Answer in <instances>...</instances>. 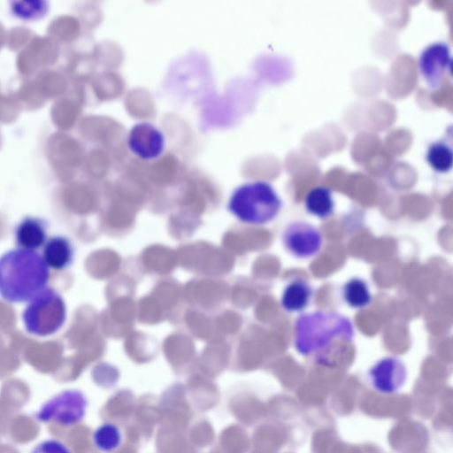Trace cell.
Wrapping results in <instances>:
<instances>
[{
	"instance_id": "1",
	"label": "cell",
	"mask_w": 453,
	"mask_h": 453,
	"mask_svg": "<svg viewBox=\"0 0 453 453\" xmlns=\"http://www.w3.org/2000/svg\"><path fill=\"white\" fill-rule=\"evenodd\" d=\"M355 327L343 314L317 310L301 314L294 324V346L303 357L326 364L353 341Z\"/></svg>"
},
{
	"instance_id": "2",
	"label": "cell",
	"mask_w": 453,
	"mask_h": 453,
	"mask_svg": "<svg viewBox=\"0 0 453 453\" xmlns=\"http://www.w3.org/2000/svg\"><path fill=\"white\" fill-rule=\"evenodd\" d=\"M49 280V266L35 251L19 248L0 257V296L7 302L31 300L46 288Z\"/></svg>"
},
{
	"instance_id": "3",
	"label": "cell",
	"mask_w": 453,
	"mask_h": 453,
	"mask_svg": "<svg viewBox=\"0 0 453 453\" xmlns=\"http://www.w3.org/2000/svg\"><path fill=\"white\" fill-rule=\"evenodd\" d=\"M282 202L271 183L264 180L245 182L232 192L227 209L239 221L260 226L273 220Z\"/></svg>"
},
{
	"instance_id": "4",
	"label": "cell",
	"mask_w": 453,
	"mask_h": 453,
	"mask_svg": "<svg viewBox=\"0 0 453 453\" xmlns=\"http://www.w3.org/2000/svg\"><path fill=\"white\" fill-rule=\"evenodd\" d=\"M65 319V303L52 288H44L33 297L22 314L27 331L40 337L57 333L63 326Z\"/></svg>"
},
{
	"instance_id": "5",
	"label": "cell",
	"mask_w": 453,
	"mask_h": 453,
	"mask_svg": "<svg viewBox=\"0 0 453 453\" xmlns=\"http://www.w3.org/2000/svg\"><path fill=\"white\" fill-rule=\"evenodd\" d=\"M88 398L80 389H65L44 402L35 414L42 423L71 426L81 422L87 411Z\"/></svg>"
},
{
	"instance_id": "6",
	"label": "cell",
	"mask_w": 453,
	"mask_h": 453,
	"mask_svg": "<svg viewBox=\"0 0 453 453\" xmlns=\"http://www.w3.org/2000/svg\"><path fill=\"white\" fill-rule=\"evenodd\" d=\"M281 241L285 250L298 259L315 257L323 245V236L319 229L303 220L288 224L282 232Z\"/></svg>"
},
{
	"instance_id": "7",
	"label": "cell",
	"mask_w": 453,
	"mask_h": 453,
	"mask_svg": "<svg viewBox=\"0 0 453 453\" xmlns=\"http://www.w3.org/2000/svg\"><path fill=\"white\" fill-rule=\"evenodd\" d=\"M451 53L445 42H434L422 50L418 66L422 78L432 90L438 89L450 70Z\"/></svg>"
},
{
	"instance_id": "8",
	"label": "cell",
	"mask_w": 453,
	"mask_h": 453,
	"mask_svg": "<svg viewBox=\"0 0 453 453\" xmlns=\"http://www.w3.org/2000/svg\"><path fill=\"white\" fill-rule=\"evenodd\" d=\"M371 387L383 395L399 391L407 380V368L396 357H384L374 363L367 372Z\"/></svg>"
},
{
	"instance_id": "9",
	"label": "cell",
	"mask_w": 453,
	"mask_h": 453,
	"mask_svg": "<svg viewBox=\"0 0 453 453\" xmlns=\"http://www.w3.org/2000/svg\"><path fill=\"white\" fill-rule=\"evenodd\" d=\"M165 145L162 131L150 122H139L132 127L127 135L130 151L143 160L159 157Z\"/></svg>"
},
{
	"instance_id": "10",
	"label": "cell",
	"mask_w": 453,
	"mask_h": 453,
	"mask_svg": "<svg viewBox=\"0 0 453 453\" xmlns=\"http://www.w3.org/2000/svg\"><path fill=\"white\" fill-rule=\"evenodd\" d=\"M312 295L310 282L303 278H296L285 286L280 296V305L286 311L300 312L308 307Z\"/></svg>"
},
{
	"instance_id": "11",
	"label": "cell",
	"mask_w": 453,
	"mask_h": 453,
	"mask_svg": "<svg viewBox=\"0 0 453 453\" xmlns=\"http://www.w3.org/2000/svg\"><path fill=\"white\" fill-rule=\"evenodd\" d=\"M15 237L20 249L35 251L46 242V224L37 218H26L17 226Z\"/></svg>"
},
{
	"instance_id": "12",
	"label": "cell",
	"mask_w": 453,
	"mask_h": 453,
	"mask_svg": "<svg viewBox=\"0 0 453 453\" xmlns=\"http://www.w3.org/2000/svg\"><path fill=\"white\" fill-rule=\"evenodd\" d=\"M73 254L74 250L70 240L58 235L45 242L42 257L49 267L63 270L72 264Z\"/></svg>"
},
{
	"instance_id": "13",
	"label": "cell",
	"mask_w": 453,
	"mask_h": 453,
	"mask_svg": "<svg viewBox=\"0 0 453 453\" xmlns=\"http://www.w3.org/2000/svg\"><path fill=\"white\" fill-rule=\"evenodd\" d=\"M304 206L310 214L319 219L330 217L335 207L332 190L325 186L312 188L305 196Z\"/></svg>"
},
{
	"instance_id": "14",
	"label": "cell",
	"mask_w": 453,
	"mask_h": 453,
	"mask_svg": "<svg viewBox=\"0 0 453 453\" xmlns=\"http://www.w3.org/2000/svg\"><path fill=\"white\" fill-rule=\"evenodd\" d=\"M344 303L352 309H364L370 304L372 294L368 284L360 278H351L342 288Z\"/></svg>"
},
{
	"instance_id": "15",
	"label": "cell",
	"mask_w": 453,
	"mask_h": 453,
	"mask_svg": "<svg viewBox=\"0 0 453 453\" xmlns=\"http://www.w3.org/2000/svg\"><path fill=\"white\" fill-rule=\"evenodd\" d=\"M426 160L436 173H446L452 167V150L446 142L441 140L434 142L427 148Z\"/></svg>"
},
{
	"instance_id": "16",
	"label": "cell",
	"mask_w": 453,
	"mask_h": 453,
	"mask_svg": "<svg viewBox=\"0 0 453 453\" xmlns=\"http://www.w3.org/2000/svg\"><path fill=\"white\" fill-rule=\"evenodd\" d=\"M94 446L100 451L109 453L117 449L122 441V434L113 423H104L97 426L92 434Z\"/></svg>"
},
{
	"instance_id": "17",
	"label": "cell",
	"mask_w": 453,
	"mask_h": 453,
	"mask_svg": "<svg viewBox=\"0 0 453 453\" xmlns=\"http://www.w3.org/2000/svg\"><path fill=\"white\" fill-rule=\"evenodd\" d=\"M30 453H72V451L64 442L51 438L39 442Z\"/></svg>"
}]
</instances>
